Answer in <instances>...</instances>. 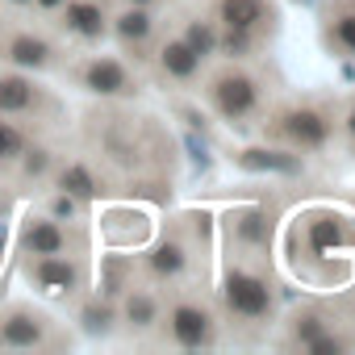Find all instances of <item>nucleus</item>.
<instances>
[{
	"label": "nucleus",
	"instance_id": "obj_1",
	"mask_svg": "<svg viewBox=\"0 0 355 355\" xmlns=\"http://www.w3.org/2000/svg\"><path fill=\"white\" fill-rule=\"evenodd\" d=\"M205 101L226 125H251V117L263 105V88H259V80L251 71L230 63V67H222V71H214L205 80Z\"/></svg>",
	"mask_w": 355,
	"mask_h": 355
},
{
	"label": "nucleus",
	"instance_id": "obj_2",
	"mask_svg": "<svg viewBox=\"0 0 355 355\" xmlns=\"http://www.w3.org/2000/svg\"><path fill=\"white\" fill-rule=\"evenodd\" d=\"M222 309L239 326H268L276 313L272 284L251 268H226L222 272Z\"/></svg>",
	"mask_w": 355,
	"mask_h": 355
},
{
	"label": "nucleus",
	"instance_id": "obj_3",
	"mask_svg": "<svg viewBox=\"0 0 355 355\" xmlns=\"http://www.w3.org/2000/svg\"><path fill=\"white\" fill-rule=\"evenodd\" d=\"M272 138H280L288 150H322L330 146L334 138V113L326 105H313V101H297V105H284L272 125H268Z\"/></svg>",
	"mask_w": 355,
	"mask_h": 355
},
{
	"label": "nucleus",
	"instance_id": "obj_4",
	"mask_svg": "<svg viewBox=\"0 0 355 355\" xmlns=\"http://www.w3.org/2000/svg\"><path fill=\"white\" fill-rule=\"evenodd\" d=\"M163 334H167V343L171 347H184V351H205V347H218V334H222V326H218V313L205 305V301H197V297H180V301H171L167 309H163Z\"/></svg>",
	"mask_w": 355,
	"mask_h": 355
},
{
	"label": "nucleus",
	"instance_id": "obj_5",
	"mask_svg": "<svg viewBox=\"0 0 355 355\" xmlns=\"http://www.w3.org/2000/svg\"><path fill=\"white\" fill-rule=\"evenodd\" d=\"M71 80H76L84 92H92V96H113V101L138 92V76H134L130 63L117 59V55H88V59H80V63L71 67Z\"/></svg>",
	"mask_w": 355,
	"mask_h": 355
},
{
	"label": "nucleus",
	"instance_id": "obj_6",
	"mask_svg": "<svg viewBox=\"0 0 355 355\" xmlns=\"http://www.w3.org/2000/svg\"><path fill=\"white\" fill-rule=\"evenodd\" d=\"M218 26L226 30H247V34H276V0H214V13H209Z\"/></svg>",
	"mask_w": 355,
	"mask_h": 355
},
{
	"label": "nucleus",
	"instance_id": "obj_7",
	"mask_svg": "<svg viewBox=\"0 0 355 355\" xmlns=\"http://www.w3.org/2000/svg\"><path fill=\"white\" fill-rule=\"evenodd\" d=\"M159 34V17L150 5H121L117 13H109V38L125 51V55H138L155 42Z\"/></svg>",
	"mask_w": 355,
	"mask_h": 355
},
{
	"label": "nucleus",
	"instance_id": "obj_8",
	"mask_svg": "<svg viewBox=\"0 0 355 355\" xmlns=\"http://www.w3.org/2000/svg\"><path fill=\"white\" fill-rule=\"evenodd\" d=\"M26 276L42 293L71 297L80 288V280H84V268H80L76 255H26Z\"/></svg>",
	"mask_w": 355,
	"mask_h": 355
},
{
	"label": "nucleus",
	"instance_id": "obj_9",
	"mask_svg": "<svg viewBox=\"0 0 355 355\" xmlns=\"http://www.w3.org/2000/svg\"><path fill=\"white\" fill-rule=\"evenodd\" d=\"M17 243H21L26 255H71V251L84 247V239H80L67 222H59V218H51V214H46V218H30Z\"/></svg>",
	"mask_w": 355,
	"mask_h": 355
},
{
	"label": "nucleus",
	"instance_id": "obj_10",
	"mask_svg": "<svg viewBox=\"0 0 355 355\" xmlns=\"http://www.w3.org/2000/svg\"><path fill=\"white\" fill-rule=\"evenodd\" d=\"M142 268H146V276H150L155 284H175V280L189 276L193 251H189V243H184L180 234H163V239H155V243L146 247Z\"/></svg>",
	"mask_w": 355,
	"mask_h": 355
},
{
	"label": "nucleus",
	"instance_id": "obj_11",
	"mask_svg": "<svg viewBox=\"0 0 355 355\" xmlns=\"http://www.w3.org/2000/svg\"><path fill=\"white\" fill-rule=\"evenodd\" d=\"M51 343V318L34 305H13L0 318V347H17V351H34Z\"/></svg>",
	"mask_w": 355,
	"mask_h": 355
},
{
	"label": "nucleus",
	"instance_id": "obj_12",
	"mask_svg": "<svg viewBox=\"0 0 355 355\" xmlns=\"http://www.w3.org/2000/svg\"><path fill=\"white\" fill-rule=\"evenodd\" d=\"M0 59H9L21 71H51L59 63V51L51 38H42L34 30H9L0 38Z\"/></svg>",
	"mask_w": 355,
	"mask_h": 355
},
{
	"label": "nucleus",
	"instance_id": "obj_13",
	"mask_svg": "<svg viewBox=\"0 0 355 355\" xmlns=\"http://www.w3.org/2000/svg\"><path fill=\"white\" fill-rule=\"evenodd\" d=\"M59 30L76 42H101L109 38V9L105 0H67L59 9Z\"/></svg>",
	"mask_w": 355,
	"mask_h": 355
},
{
	"label": "nucleus",
	"instance_id": "obj_14",
	"mask_svg": "<svg viewBox=\"0 0 355 355\" xmlns=\"http://www.w3.org/2000/svg\"><path fill=\"white\" fill-rule=\"evenodd\" d=\"M155 67H159V76L171 80V84H193V80L201 76L205 59H201L180 34H171V38H163V42L155 46Z\"/></svg>",
	"mask_w": 355,
	"mask_h": 355
},
{
	"label": "nucleus",
	"instance_id": "obj_15",
	"mask_svg": "<svg viewBox=\"0 0 355 355\" xmlns=\"http://www.w3.org/2000/svg\"><path fill=\"white\" fill-rule=\"evenodd\" d=\"M226 234L239 251H263L272 243V214L263 205H243L226 218Z\"/></svg>",
	"mask_w": 355,
	"mask_h": 355
},
{
	"label": "nucleus",
	"instance_id": "obj_16",
	"mask_svg": "<svg viewBox=\"0 0 355 355\" xmlns=\"http://www.w3.org/2000/svg\"><path fill=\"white\" fill-rule=\"evenodd\" d=\"M117 301H121L117 322H121L125 330H134V334L155 330V326H159V318H163V297H159L155 288H134V284H130Z\"/></svg>",
	"mask_w": 355,
	"mask_h": 355
},
{
	"label": "nucleus",
	"instance_id": "obj_17",
	"mask_svg": "<svg viewBox=\"0 0 355 355\" xmlns=\"http://www.w3.org/2000/svg\"><path fill=\"white\" fill-rule=\"evenodd\" d=\"M322 38L330 51L355 59V0H338V5L330 0V9L322 17Z\"/></svg>",
	"mask_w": 355,
	"mask_h": 355
},
{
	"label": "nucleus",
	"instance_id": "obj_18",
	"mask_svg": "<svg viewBox=\"0 0 355 355\" xmlns=\"http://www.w3.org/2000/svg\"><path fill=\"white\" fill-rule=\"evenodd\" d=\"M34 109H38V84L17 71H0V117H26Z\"/></svg>",
	"mask_w": 355,
	"mask_h": 355
},
{
	"label": "nucleus",
	"instance_id": "obj_19",
	"mask_svg": "<svg viewBox=\"0 0 355 355\" xmlns=\"http://www.w3.org/2000/svg\"><path fill=\"white\" fill-rule=\"evenodd\" d=\"M326 330H334V322H330V313H326V309H318V305H305V309H297V313L284 322L288 347H301V351H309Z\"/></svg>",
	"mask_w": 355,
	"mask_h": 355
},
{
	"label": "nucleus",
	"instance_id": "obj_20",
	"mask_svg": "<svg viewBox=\"0 0 355 355\" xmlns=\"http://www.w3.org/2000/svg\"><path fill=\"white\" fill-rule=\"evenodd\" d=\"M55 189L88 205V201L101 193V180H96V171H92L84 159H67L63 167H55Z\"/></svg>",
	"mask_w": 355,
	"mask_h": 355
},
{
	"label": "nucleus",
	"instance_id": "obj_21",
	"mask_svg": "<svg viewBox=\"0 0 355 355\" xmlns=\"http://www.w3.org/2000/svg\"><path fill=\"white\" fill-rule=\"evenodd\" d=\"M76 318H80V330L84 334H92V338H105V334H113L117 330V301H109V297H88L80 309H76Z\"/></svg>",
	"mask_w": 355,
	"mask_h": 355
},
{
	"label": "nucleus",
	"instance_id": "obj_22",
	"mask_svg": "<svg viewBox=\"0 0 355 355\" xmlns=\"http://www.w3.org/2000/svg\"><path fill=\"white\" fill-rule=\"evenodd\" d=\"M263 46V38L259 34H247V30H226V26H218V59H226V63H243V59H255V51Z\"/></svg>",
	"mask_w": 355,
	"mask_h": 355
},
{
	"label": "nucleus",
	"instance_id": "obj_23",
	"mask_svg": "<svg viewBox=\"0 0 355 355\" xmlns=\"http://www.w3.org/2000/svg\"><path fill=\"white\" fill-rule=\"evenodd\" d=\"M239 167H247V171H301L305 163H301L297 150H263V146H255V150L239 155Z\"/></svg>",
	"mask_w": 355,
	"mask_h": 355
},
{
	"label": "nucleus",
	"instance_id": "obj_24",
	"mask_svg": "<svg viewBox=\"0 0 355 355\" xmlns=\"http://www.w3.org/2000/svg\"><path fill=\"white\" fill-rule=\"evenodd\" d=\"M180 38H184L201 59H214V51H218V21H214V17H189L184 30H180Z\"/></svg>",
	"mask_w": 355,
	"mask_h": 355
},
{
	"label": "nucleus",
	"instance_id": "obj_25",
	"mask_svg": "<svg viewBox=\"0 0 355 355\" xmlns=\"http://www.w3.org/2000/svg\"><path fill=\"white\" fill-rule=\"evenodd\" d=\"M130 288V263L125 259H117V255H109L105 259V268H101V297H109V301H117L121 293Z\"/></svg>",
	"mask_w": 355,
	"mask_h": 355
},
{
	"label": "nucleus",
	"instance_id": "obj_26",
	"mask_svg": "<svg viewBox=\"0 0 355 355\" xmlns=\"http://www.w3.org/2000/svg\"><path fill=\"white\" fill-rule=\"evenodd\" d=\"M30 146V138H26V130L21 125H13L9 117H0V167H9V163H17V155Z\"/></svg>",
	"mask_w": 355,
	"mask_h": 355
},
{
	"label": "nucleus",
	"instance_id": "obj_27",
	"mask_svg": "<svg viewBox=\"0 0 355 355\" xmlns=\"http://www.w3.org/2000/svg\"><path fill=\"white\" fill-rule=\"evenodd\" d=\"M17 167H21L26 180H42V175H51V167H55V150H46V146H26V150L17 155Z\"/></svg>",
	"mask_w": 355,
	"mask_h": 355
},
{
	"label": "nucleus",
	"instance_id": "obj_28",
	"mask_svg": "<svg viewBox=\"0 0 355 355\" xmlns=\"http://www.w3.org/2000/svg\"><path fill=\"white\" fill-rule=\"evenodd\" d=\"M80 209H84V201H76V197H67V193H59V189L46 197V214H51V218H59V222H76V218H80Z\"/></svg>",
	"mask_w": 355,
	"mask_h": 355
},
{
	"label": "nucleus",
	"instance_id": "obj_29",
	"mask_svg": "<svg viewBox=\"0 0 355 355\" xmlns=\"http://www.w3.org/2000/svg\"><path fill=\"white\" fill-rule=\"evenodd\" d=\"M347 347H351V343H347L338 330H326V334L309 347V355H330V351H347Z\"/></svg>",
	"mask_w": 355,
	"mask_h": 355
},
{
	"label": "nucleus",
	"instance_id": "obj_30",
	"mask_svg": "<svg viewBox=\"0 0 355 355\" xmlns=\"http://www.w3.org/2000/svg\"><path fill=\"white\" fill-rule=\"evenodd\" d=\"M34 5H38V9H42V13H59V9H63V5H67V0H34Z\"/></svg>",
	"mask_w": 355,
	"mask_h": 355
},
{
	"label": "nucleus",
	"instance_id": "obj_31",
	"mask_svg": "<svg viewBox=\"0 0 355 355\" xmlns=\"http://www.w3.org/2000/svg\"><path fill=\"white\" fill-rule=\"evenodd\" d=\"M343 130L355 138V101H351V109H347V117H343Z\"/></svg>",
	"mask_w": 355,
	"mask_h": 355
},
{
	"label": "nucleus",
	"instance_id": "obj_32",
	"mask_svg": "<svg viewBox=\"0 0 355 355\" xmlns=\"http://www.w3.org/2000/svg\"><path fill=\"white\" fill-rule=\"evenodd\" d=\"M121 5H150V9H155L159 0H121Z\"/></svg>",
	"mask_w": 355,
	"mask_h": 355
},
{
	"label": "nucleus",
	"instance_id": "obj_33",
	"mask_svg": "<svg viewBox=\"0 0 355 355\" xmlns=\"http://www.w3.org/2000/svg\"><path fill=\"white\" fill-rule=\"evenodd\" d=\"M9 5H17V9H26V5H34V0H9Z\"/></svg>",
	"mask_w": 355,
	"mask_h": 355
},
{
	"label": "nucleus",
	"instance_id": "obj_34",
	"mask_svg": "<svg viewBox=\"0 0 355 355\" xmlns=\"http://www.w3.org/2000/svg\"><path fill=\"white\" fill-rule=\"evenodd\" d=\"M351 326H355V301H351Z\"/></svg>",
	"mask_w": 355,
	"mask_h": 355
},
{
	"label": "nucleus",
	"instance_id": "obj_35",
	"mask_svg": "<svg viewBox=\"0 0 355 355\" xmlns=\"http://www.w3.org/2000/svg\"><path fill=\"white\" fill-rule=\"evenodd\" d=\"M297 5H309V0H297Z\"/></svg>",
	"mask_w": 355,
	"mask_h": 355
}]
</instances>
